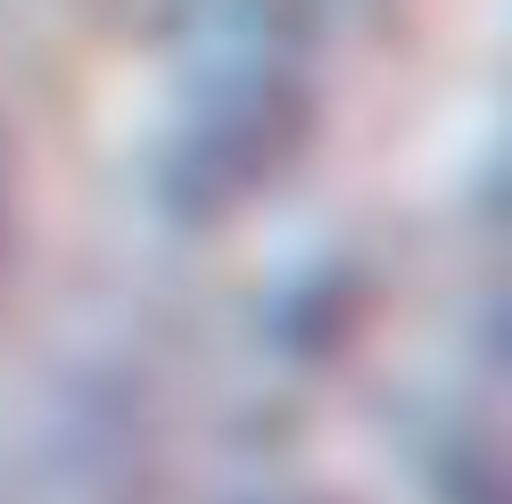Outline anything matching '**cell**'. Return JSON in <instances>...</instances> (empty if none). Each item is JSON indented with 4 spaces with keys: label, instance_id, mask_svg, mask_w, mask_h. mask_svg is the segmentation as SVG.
Segmentation results:
<instances>
[{
    "label": "cell",
    "instance_id": "obj_1",
    "mask_svg": "<svg viewBox=\"0 0 512 504\" xmlns=\"http://www.w3.org/2000/svg\"><path fill=\"white\" fill-rule=\"evenodd\" d=\"M9 215H17V191H9V149H0V273H9Z\"/></svg>",
    "mask_w": 512,
    "mask_h": 504
}]
</instances>
